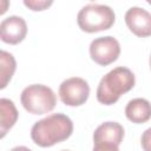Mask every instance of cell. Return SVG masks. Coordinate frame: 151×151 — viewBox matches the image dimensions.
I'll use <instances>...</instances> for the list:
<instances>
[{
    "label": "cell",
    "instance_id": "cell-4",
    "mask_svg": "<svg viewBox=\"0 0 151 151\" xmlns=\"http://www.w3.org/2000/svg\"><path fill=\"white\" fill-rule=\"evenodd\" d=\"M20 101L27 112L32 114H45L54 109L57 97L51 87L42 84H33L22 90Z\"/></svg>",
    "mask_w": 151,
    "mask_h": 151
},
{
    "label": "cell",
    "instance_id": "cell-18",
    "mask_svg": "<svg viewBox=\"0 0 151 151\" xmlns=\"http://www.w3.org/2000/svg\"><path fill=\"white\" fill-rule=\"evenodd\" d=\"M61 151H68V150H61Z\"/></svg>",
    "mask_w": 151,
    "mask_h": 151
},
{
    "label": "cell",
    "instance_id": "cell-17",
    "mask_svg": "<svg viewBox=\"0 0 151 151\" xmlns=\"http://www.w3.org/2000/svg\"><path fill=\"white\" fill-rule=\"evenodd\" d=\"M149 64H150V68H151V54H150V58H149Z\"/></svg>",
    "mask_w": 151,
    "mask_h": 151
},
{
    "label": "cell",
    "instance_id": "cell-14",
    "mask_svg": "<svg viewBox=\"0 0 151 151\" xmlns=\"http://www.w3.org/2000/svg\"><path fill=\"white\" fill-rule=\"evenodd\" d=\"M140 143H142V147L144 151H151V127L146 129L143 132Z\"/></svg>",
    "mask_w": 151,
    "mask_h": 151
},
{
    "label": "cell",
    "instance_id": "cell-13",
    "mask_svg": "<svg viewBox=\"0 0 151 151\" xmlns=\"http://www.w3.org/2000/svg\"><path fill=\"white\" fill-rule=\"evenodd\" d=\"M53 4V1H46V0H25L24 5L26 7H28L32 11H44L46 8H48L51 5Z\"/></svg>",
    "mask_w": 151,
    "mask_h": 151
},
{
    "label": "cell",
    "instance_id": "cell-7",
    "mask_svg": "<svg viewBox=\"0 0 151 151\" xmlns=\"http://www.w3.org/2000/svg\"><path fill=\"white\" fill-rule=\"evenodd\" d=\"M26 34L27 25L21 17L11 15L4 19L0 24V37L6 44L17 45L26 38Z\"/></svg>",
    "mask_w": 151,
    "mask_h": 151
},
{
    "label": "cell",
    "instance_id": "cell-2",
    "mask_svg": "<svg viewBox=\"0 0 151 151\" xmlns=\"http://www.w3.org/2000/svg\"><path fill=\"white\" fill-rule=\"evenodd\" d=\"M136 78L127 67H116L107 72L97 87V100L104 105H112L118 101L122 94L133 88Z\"/></svg>",
    "mask_w": 151,
    "mask_h": 151
},
{
    "label": "cell",
    "instance_id": "cell-11",
    "mask_svg": "<svg viewBox=\"0 0 151 151\" xmlns=\"http://www.w3.org/2000/svg\"><path fill=\"white\" fill-rule=\"evenodd\" d=\"M18 110L11 99H0V132L1 138L5 137L7 131L14 126L18 120Z\"/></svg>",
    "mask_w": 151,
    "mask_h": 151
},
{
    "label": "cell",
    "instance_id": "cell-6",
    "mask_svg": "<svg viewBox=\"0 0 151 151\" xmlns=\"http://www.w3.org/2000/svg\"><path fill=\"white\" fill-rule=\"evenodd\" d=\"M120 54L119 41L111 37H99L90 44L91 59L100 66H107L116 61Z\"/></svg>",
    "mask_w": 151,
    "mask_h": 151
},
{
    "label": "cell",
    "instance_id": "cell-15",
    "mask_svg": "<svg viewBox=\"0 0 151 151\" xmlns=\"http://www.w3.org/2000/svg\"><path fill=\"white\" fill-rule=\"evenodd\" d=\"M92 151H119L118 145L111 143H94Z\"/></svg>",
    "mask_w": 151,
    "mask_h": 151
},
{
    "label": "cell",
    "instance_id": "cell-10",
    "mask_svg": "<svg viewBox=\"0 0 151 151\" xmlns=\"http://www.w3.org/2000/svg\"><path fill=\"white\" fill-rule=\"evenodd\" d=\"M126 118L136 124L146 123L151 118V104L144 98H134L130 100L125 107Z\"/></svg>",
    "mask_w": 151,
    "mask_h": 151
},
{
    "label": "cell",
    "instance_id": "cell-9",
    "mask_svg": "<svg viewBox=\"0 0 151 151\" xmlns=\"http://www.w3.org/2000/svg\"><path fill=\"white\" fill-rule=\"evenodd\" d=\"M124 138V127L117 122L100 124L93 133V143H111L119 146Z\"/></svg>",
    "mask_w": 151,
    "mask_h": 151
},
{
    "label": "cell",
    "instance_id": "cell-16",
    "mask_svg": "<svg viewBox=\"0 0 151 151\" xmlns=\"http://www.w3.org/2000/svg\"><path fill=\"white\" fill-rule=\"evenodd\" d=\"M9 151H32V150L28 149V147H26V146H15V147L11 149Z\"/></svg>",
    "mask_w": 151,
    "mask_h": 151
},
{
    "label": "cell",
    "instance_id": "cell-3",
    "mask_svg": "<svg viewBox=\"0 0 151 151\" xmlns=\"http://www.w3.org/2000/svg\"><path fill=\"white\" fill-rule=\"evenodd\" d=\"M116 15L111 7L99 4H88L84 6L78 15L77 22L81 31L87 33H94L105 31L112 27Z\"/></svg>",
    "mask_w": 151,
    "mask_h": 151
},
{
    "label": "cell",
    "instance_id": "cell-8",
    "mask_svg": "<svg viewBox=\"0 0 151 151\" xmlns=\"http://www.w3.org/2000/svg\"><path fill=\"white\" fill-rule=\"evenodd\" d=\"M125 22L129 29L137 37L151 35V13L142 7H131L125 13Z\"/></svg>",
    "mask_w": 151,
    "mask_h": 151
},
{
    "label": "cell",
    "instance_id": "cell-1",
    "mask_svg": "<svg viewBox=\"0 0 151 151\" xmlns=\"http://www.w3.org/2000/svg\"><path fill=\"white\" fill-rule=\"evenodd\" d=\"M73 132V123L64 113H53L38 120L31 129L32 140L40 147H51L66 140Z\"/></svg>",
    "mask_w": 151,
    "mask_h": 151
},
{
    "label": "cell",
    "instance_id": "cell-12",
    "mask_svg": "<svg viewBox=\"0 0 151 151\" xmlns=\"http://www.w3.org/2000/svg\"><path fill=\"white\" fill-rule=\"evenodd\" d=\"M17 68V63L13 57V54L6 52V51H0V88H5L8 84V81L12 79L14 72Z\"/></svg>",
    "mask_w": 151,
    "mask_h": 151
},
{
    "label": "cell",
    "instance_id": "cell-5",
    "mask_svg": "<svg viewBox=\"0 0 151 151\" xmlns=\"http://www.w3.org/2000/svg\"><path fill=\"white\" fill-rule=\"evenodd\" d=\"M90 96L88 83L79 77L64 80L59 86L60 100L67 106H80L86 103Z\"/></svg>",
    "mask_w": 151,
    "mask_h": 151
}]
</instances>
